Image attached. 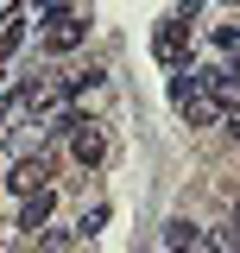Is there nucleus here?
Here are the masks:
<instances>
[{
  "mask_svg": "<svg viewBox=\"0 0 240 253\" xmlns=\"http://www.w3.org/2000/svg\"><path fill=\"white\" fill-rule=\"evenodd\" d=\"M70 152H76V165H101V158H108V133L95 121H76L70 126Z\"/></svg>",
  "mask_w": 240,
  "mask_h": 253,
  "instance_id": "obj_1",
  "label": "nucleus"
},
{
  "mask_svg": "<svg viewBox=\"0 0 240 253\" xmlns=\"http://www.w3.org/2000/svg\"><path fill=\"white\" fill-rule=\"evenodd\" d=\"M177 108H183V121H190V126H209L215 114H221V101H215V95H202L196 83H177Z\"/></svg>",
  "mask_w": 240,
  "mask_h": 253,
  "instance_id": "obj_2",
  "label": "nucleus"
},
{
  "mask_svg": "<svg viewBox=\"0 0 240 253\" xmlns=\"http://www.w3.org/2000/svg\"><path fill=\"white\" fill-rule=\"evenodd\" d=\"M6 184L19 190V196H32V190H51V158H19Z\"/></svg>",
  "mask_w": 240,
  "mask_h": 253,
  "instance_id": "obj_3",
  "label": "nucleus"
},
{
  "mask_svg": "<svg viewBox=\"0 0 240 253\" xmlns=\"http://www.w3.org/2000/svg\"><path fill=\"white\" fill-rule=\"evenodd\" d=\"M44 221H51V190H32L26 203H19V228H32V234H38Z\"/></svg>",
  "mask_w": 240,
  "mask_h": 253,
  "instance_id": "obj_4",
  "label": "nucleus"
},
{
  "mask_svg": "<svg viewBox=\"0 0 240 253\" xmlns=\"http://www.w3.org/2000/svg\"><path fill=\"white\" fill-rule=\"evenodd\" d=\"M82 32H89V19H51V38H44V44H51V51H76Z\"/></svg>",
  "mask_w": 240,
  "mask_h": 253,
  "instance_id": "obj_5",
  "label": "nucleus"
},
{
  "mask_svg": "<svg viewBox=\"0 0 240 253\" xmlns=\"http://www.w3.org/2000/svg\"><path fill=\"white\" fill-rule=\"evenodd\" d=\"M177 51H183V38H177V26H164V32H158V57H164V63H177Z\"/></svg>",
  "mask_w": 240,
  "mask_h": 253,
  "instance_id": "obj_6",
  "label": "nucleus"
},
{
  "mask_svg": "<svg viewBox=\"0 0 240 253\" xmlns=\"http://www.w3.org/2000/svg\"><path fill=\"white\" fill-rule=\"evenodd\" d=\"M19 38H26V26H19V19H6V32H0V57H6V51H19Z\"/></svg>",
  "mask_w": 240,
  "mask_h": 253,
  "instance_id": "obj_7",
  "label": "nucleus"
},
{
  "mask_svg": "<svg viewBox=\"0 0 240 253\" xmlns=\"http://www.w3.org/2000/svg\"><path fill=\"white\" fill-rule=\"evenodd\" d=\"M228 133H234V139H240V108H234V114H228Z\"/></svg>",
  "mask_w": 240,
  "mask_h": 253,
  "instance_id": "obj_8",
  "label": "nucleus"
},
{
  "mask_svg": "<svg viewBox=\"0 0 240 253\" xmlns=\"http://www.w3.org/2000/svg\"><path fill=\"white\" fill-rule=\"evenodd\" d=\"M234 234H240V209H234Z\"/></svg>",
  "mask_w": 240,
  "mask_h": 253,
  "instance_id": "obj_9",
  "label": "nucleus"
}]
</instances>
